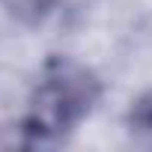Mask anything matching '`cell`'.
I'll return each mask as SVG.
<instances>
[{
    "instance_id": "obj_1",
    "label": "cell",
    "mask_w": 152,
    "mask_h": 152,
    "mask_svg": "<svg viewBox=\"0 0 152 152\" xmlns=\"http://www.w3.org/2000/svg\"><path fill=\"white\" fill-rule=\"evenodd\" d=\"M90 96L84 90V78H72V75H60V78H51L36 102H33V113H30V122L36 128L30 131H39V134H60L66 131L75 119L84 113Z\"/></svg>"
}]
</instances>
